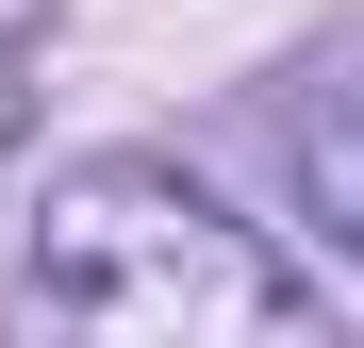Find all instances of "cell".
<instances>
[{"instance_id": "obj_2", "label": "cell", "mask_w": 364, "mask_h": 348, "mask_svg": "<svg viewBox=\"0 0 364 348\" xmlns=\"http://www.w3.org/2000/svg\"><path fill=\"white\" fill-rule=\"evenodd\" d=\"M282 149H298V199H315V232L364 265V33L298 67V100H282Z\"/></svg>"}, {"instance_id": "obj_3", "label": "cell", "mask_w": 364, "mask_h": 348, "mask_svg": "<svg viewBox=\"0 0 364 348\" xmlns=\"http://www.w3.org/2000/svg\"><path fill=\"white\" fill-rule=\"evenodd\" d=\"M17 116H33V83H17V33H0V149H17Z\"/></svg>"}, {"instance_id": "obj_1", "label": "cell", "mask_w": 364, "mask_h": 348, "mask_svg": "<svg viewBox=\"0 0 364 348\" xmlns=\"http://www.w3.org/2000/svg\"><path fill=\"white\" fill-rule=\"evenodd\" d=\"M17 299L50 332H133V348H215V332H298L315 282H298L249 216H215L182 166L116 149V166H67L17 249Z\"/></svg>"}]
</instances>
